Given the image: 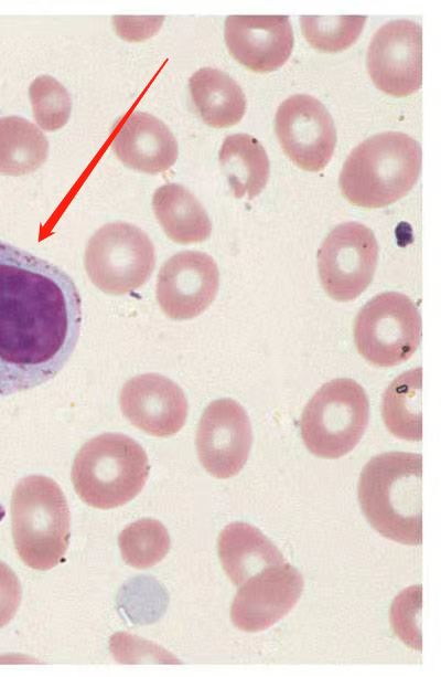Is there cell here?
<instances>
[{"label": "cell", "instance_id": "1", "mask_svg": "<svg viewBox=\"0 0 441 677\" xmlns=\"http://www.w3.org/2000/svg\"><path fill=\"white\" fill-rule=\"evenodd\" d=\"M82 318L66 272L0 242V398L52 380L75 350Z\"/></svg>", "mask_w": 441, "mask_h": 677}, {"label": "cell", "instance_id": "2", "mask_svg": "<svg viewBox=\"0 0 441 677\" xmlns=\"http://www.w3.org/2000/svg\"><path fill=\"white\" fill-rule=\"evenodd\" d=\"M422 456L388 452L373 457L358 483L361 508L384 537L404 544L422 542Z\"/></svg>", "mask_w": 441, "mask_h": 677}, {"label": "cell", "instance_id": "3", "mask_svg": "<svg viewBox=\"0 0 441 677\" xmlns=\"http://www.w3.org/2000/svg\"><path fill=\"white\" fill-rule=\"evenodd\" d=\"M420 169L419 142L404 133L386 131L352 150L340 174V188L352 204L383 208L411 190Z\"/></svg>", "mask_w": 441, "mask_h": 677}, {"label": "cell", "instance_id": "4", "mask_svg": "<svg viewBox=\"0 0 441 677\" xmlns=\"http://www.w3.org/2000/svg\"><path fill=\"white\" fill-rule=\"evenodd\" d=\"M144 449L121 433H104L87 441L77 452L72 482L87 505L110 509L135 498L149 476Z\"/></svg>", "mask_w": 441, "mask_h": 677}, {"label": "cell", "instance_id": "5", "mask_svg": "<svg viewBox=\"0 0 441 677\" xmlns=\"http://www.w3.org/2000/svg\"><path fill=\"white\" fill-rule=\"evenodd\" d=\"M12 536L22 561L50 570L63 560L69 541L71 516L61 487L51 478L28 476L11 499Z\"/></svg>", "mask_w": 441, "mask_h": 677}, {"label": "cell", "instance_id": "6", "mask_svg": "<svg viewBox=\"0 0 441 677\" xmlns=\"http://www.w3.org/2000/svg\"><path fill=\"white\" fill-rule=\"evenodd\" d=\"M368 417L365 390L352 379L338 378L323 384L305 405L301 435L312 454L338 458L357 445Z\"/></svg>", "mask_w": 441, "mask_h": 677}, {"label": "cell", "instance_id": "7", "mask_svg": "<svg viewBox=\"0 0 441 677\" xmlns=\"http://www.w3.org/2000/svg\"><path fill=\"white\" fill-rule=\"evenodd\" d=\"M155 264L154 246L141 229L126 222L99 228L85 251V268L93 284L109 295L141 287Z\"/></svg>", "mask_w": 441, "mask_h": 677}, {"label": "cell", "instance_id": "8", "mask_svg": "<svg viewBox=\"0 0 441 677\" xmlns=\"http://www.w3.org/2000/svg\"><path fill=\"white\" fill-rule=\"evenodd\" d=\"M420 339V314L413 302L404 294H379L356 316V348L374 366L394 367L406 361L417 350Z\"/></svg>", "mask_w": 441, "mask_h": 677}, {"label": "cell", "instance_id": "9", "mask_svg": "<svg viewBox=\"0 0 441 677\" xmlns=\"http://www.w3.org/2000/svg\"><path fill=\"white\" fill-rule=\"evenodd\" d=\"M378 257L373 231L358 222L333 229L318 252L321 284L330 297L348 302L370 284Z\"/></svg>", "mask_w": 441, "mask_h": 677}, {"label": "cell", "instance_id": "10", "mask_svg": "<svg viewBox=\"0 0 441 677\" xmlns=\"http://www.w3.org/2000/svg\"><path fill=\"white\" fill-rule=\"evenodd\" d=\"M368 74L377 88L402 97L422 83V31L410 20L385 23L374 34L366 56Z\"/></svg>", "mask_w": 441, "mask_h": 677}, {"label": "cell", "instance_id": "11", "mask_svg": "<svg viewBox=\"0 0 441 677\" xmlns=\"http://www.w3.org/2000/svg\"><path fill=\"white\" fill-rule=\"evenodd\" d=\"M275 125L282 150L298 167L320 171L327 165L336 130L320 101L305 94L287 98L277 109Z\"/></svg>", "mask_w": 441, "mask_h": 677}, {"label": "cell", "instance_id": "12", "mask_svg": "<svg viewBox=\"0 0 441 677\" xmlns=\"http://www.w3.org/2000/svg\"><path fill=\"white\" fill-rule=\"evenodd\" d=\"M252 443L244 408L233 399H218L204 410L196 431L200 462L214 477L229 478L247 462Z\"/></svg>", "mask_w": 441, "mask_h": 677}, {"label": "cell", "instance_id": "13", "mask_svg": "<svg viewBox=\"0 0 441 677\" xmlns=\"http://www.w3.org/2000/svg\"><path fill=\"white\" fill-rule=\"evenodd\" d=\"M218 285L219 273L212 256L198 251H183L171 256L160 268L157 299L169 318L191 319L213 303Z\"/></svg>", "mask_w": 441, "mask_h": 677}, {"label": "cell", "instance_id": "14", "mask_svg": "<svg viewBox=\"0 0 441 677\" xmlns=\"http://www.w3.org/2000/svg\"><path fill=\"white\" fill-rule=\"evenodd\" d=\"M302 591L303 578L291 564L265 569L240 585L232 604V621L245 632L265 631L294 607Z\"/></svg>", "mask_w": 441, "mask_h": 677}, {"label": "cell", "instance_id": "15", "mask_svg": "<svg viewBox=\"0 0 441 677\" xmlns=\"http://www.w3.org/2000/svg\"><path fill=\"white\" fill-rule=\"evenodd\" d=\"M119 400L129 422L152 436H172L186 421L189 406L184 392L175 382L158 373L128 380Z\"/></svg>", "mask_w": 441, "mask_h": 677}, {"label": "cell", "instance_id": "16", "mask_svg": "<svg viewBox=\"0 0 441 677\" xmlns=\"http://www.w3.org/2000/svg\"><path fill=\"white\" fill-rule=\"evenodd\" d=\"M224 35L232 56L259 73L282 66L293 47V31L287 15H229Z\"/></svg>", "mask_w": 441, "mask_h": 677}, {"label": "cell", "instance_id": "17", "mask_svg": "<svg viewBox=\"0 0 441 677\" xmlns=\"http://www.w3.org/2000/svg\"><path fill=\"white\" fill-rule=\"evenodd\" d=\"M112 148L127 167L160 173L171 168L178 158V142L169 127L157 117L132 112L117 130Z\"/></svg>", "mask_w": 441, "mask_h": 677}, {"label": "cell", "instance_id": "18", "mask_svg": "<svg viewBox=\"0 0 441 677\" xmlns=\"http://www.w3.org/2000/svg\"><path fill=\"white\" fill-rule=\"evenodd\" d=\"M217 549L224 571L239 586L265 569L284 562L279 549L246 522L227 525L219 533Z\"/></svg>", "mask_w": 441, "mask_h": 677}, {"label": "cell", "instance_id": "19", "mask_svg": "<svg viewBox=\"0 0 441 677\" xmlns=\"http://www.w3.org/2000/svg\"><path fill=\"white\" fill-rule=\"evenodd\" d=\"M152 208L162 230L175 243H200L211 235L212 223L205 209L180 184L168 183L158 188Z\"/></svg>", "mask_w": 441, "mask_h": 677}, {"label": "cell", "instance_id": "20", "mask_svg": "<svg viewBox=\"0 0 441 677\" xmlns=\"http://www.w3.org/2000/svg\"><path fill=\"white\" fill-rule=\"evenodd\" d=\"M193 104L205 124L225 128L244 116L246 98L240 86L226 73L203 67L189 81Z\"/></svg>", "mask_w": 441, "mask_h": 677}, {"label": "cell", "instance_id": "21", "mask_svg": "<svg viewBox=\"0 0 441 677\" xmlns=\"http://www.w3.org/2000/svg\"><path fill=\"white\" fill-rule=\"evenodd\" d=\"M218 159L236 198L252 199L262 191L269 178V159L255 137L247 134L227 136Z\"/></svg>", "mask_w": 441, "mask_h": 677}, {"label": "cell", "instance_id": "22", "mask_svg": "<svg viewBox=\"0 0 441 677\" xmlns=\"http://www.w3.org/2000/svg\"><path fill=\"white\" fill-rule=\"evenodd\" d=\"M47 154V139L35 125L19 116L0 117V173L33 172L45 162Z\"/></svg>", "mask_w": 441, "mask_h": 677}, {"label": "cell", "instance_id": "23", "mask_svg": "<svg viewBox=\"0 0 441 677\" xmlns=\"http://www.w3.org/2000/svg\"><path fill=\"white\" fill-rule=\"evenodd\" d=\"M421 368L396 378L383 396V419L388 431L407 441L422 438Z\"/></svg>", "mask_w": 441, "mask_h": 677}, {"label": "cell", "instance_id": "24", "mask_svg": "<svg viewBox=\"0 0 441 677\" xmlns=\"http://www.w3.org/2000/svg\"><path fill=\"white\" fill-rule=\"evenodd\" d=\"M122 559L136 569H148L160 562L170 549V536L155 519H140L119 535Z\"/></svg>", "mask_w": 441, "mask_h": 677}, {"label": "cell", "instance_id": "25", "mask_svg": "<svg viewBox=\"0 0 441 677\" xmlns=\"http://www.w3.org/2000/svg\"><path fill=\"white\" fill-rule=\"evenodd\" d=\"M365 21V15H302L301 29L313 47L338 52L357 40Z\"/></svg>", "mask_w": 441, "mask_h": 677}, {"label": "cell", "instance_id": "26", "mask_svg": "<svg viewBox=\"0 0 441 677\" xmlns=\"http://www.w3.org/2000/svg\"><path fill=\"white\" fill-rule=\"evenodd\" d=\"M33 115L37 125L47 131L63 127L72 110L65 87L50 75L37 76L29 87Z\"/></svg>", "mask_w": 441, "mask_h": 677}, {"label": "cell", "instance_id": "27", "mask_svg": "<svg viewBox=\"0 0 441 677\" xmlns=\"http://www.w3.org/2000/svg\"><path fill=\"white\" fill-rule=\"evenodd\" d=\"M422 588L413 585L404 590L392 602L390 622L399 638L413 649L421 650Z\"/></svg>", "mask_w": 441, "mask_h": 677}, {"label": "cell", "instance_id": "28", "mask_svg": "<svg viewBox=\"0 0 441 677\" xmlns=\"http://www.w3.org/2000/svg\"><path fill=\"white\" fill-rule=\"evenodd\" d=\"M21 601L19 579L9 565L0 561V628L14 616Z\"/></svg>", "mask_w": 441, "mask_h": 677}]
</instances>
